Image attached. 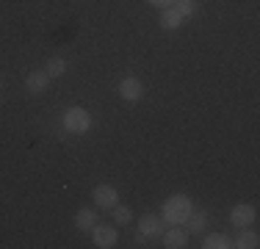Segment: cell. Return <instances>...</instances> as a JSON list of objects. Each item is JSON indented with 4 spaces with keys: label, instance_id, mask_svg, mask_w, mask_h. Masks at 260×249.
Masks as SVG:
<instances>
[{
    "label": "cell",
    "instance_id": "cell-1",
    "mask_svg": "<svg viewBox=\"0 0 260 249\" xmlns=\"http://www.w3.org/2000/svg\"><path fill=\"white\" fill-rule=\"evenodd\" d=\"M191 213V199L185 194H175L164 202V222L169 224H183Z\"/></svg>",
    "mask_w": 260,
    "mask_h": 249
},
{
    "label": "cell",
    "instance_id": "cell-2",
    "mask_svg": "<svg viewBox=\"0 0 260 249\" xmlns=\"http://www.w3.org/2000/svg\"><path fill=\"white\" fill-rule=\"evenodd\" d=\"M64 128L70 130V133H86V130L91 128V116L86 108H67L64 114Z\"/></svg>",
    "mask_w": 260,
    "mask_h": 249
},
{
    "label": "cell",
    "instance_id": "cell-3",
    "mask_svg": "<svg viewBox=\"0 0 260 249\" xmlns=\"http://www.w3.org/2000/svg\"><path fill=\"white\" fill-rule=\"evenodd\" d=\"M91 238H94V246L111 249L119 241V233H116V227H111V224H94V227H91Z\"/></svg>",
    "mask_w": 260,
    "mask_h": 249
},
{
    "label": "cell",
    "instance_id": "cell-4",
    "mask_svg": "<svg viewBox=\"0 0 260 249\" xmlns=\"http://www.w3.org/2000/svg\"><path fill=\"white\" fill-rule=\"evenodd\" d=\"M164 216H155V213H147L139 219V233L144 238H155V235H164Z\"/></svg>",
    "mask_w": 260,
    "mask_h": 249
},
{
    "label": "cell",
    "instance_id": "cell-5",
    "mask_svg": "<svg viewBox=\"0 0 260 249\" xmlns=\"http://www.w3.org/2000/svg\"><path fill=\"white\" fill-rule=\"evenodd\" d=\"M164 246L166 249H183V246H188V230H183L180 224H172L169 230H164Z\"/></svg>",
    "mask_w": 260,
    "mask_h": 249
},
{
    "label": "cell",
    "instance_id": "cell-6",
    "mask_svg": "<svg viewBox=\"0 0 260 249\" xmlns=\"http://www.w3.org/2000/svg\"><path fill=\"white\" fill-rule=\"evenodd\" d=\"M91 199H94V205H97V208L111 210V208L116 205V199H119V194H116V189H114V185H97V189H94V194H91Z\"/></svg>",
    "mask_w": 260,
    "mask_h": 249
},
{
    "label": "cell",
    "instance_id": "cell-7",
    "mask_svg": "<svg viewBox=\"0 0 260 249\" xmlns=\"http://www.w3.org/2000/svg\"><path fill=\"white\" fill-rule=\"evenodd\" d=\"M119 95H122V100H127V103H139V100L144 97V86H141L139 78H125L119 83Z\"/></svg>",
    "mask_w": 260,
    "mask_h": 249
},
{
    "label": "cell",
    "instance_id": "cell-8",
    "mask_svg": "<svg viewBox=\"0 0 260 249\" xmlns=\"http://www.w3.org/2000/svg\"><path fill=\"white\" fill-rule=\"evenodd\" d=\"M230 222L235 224V227H249V224L255 222V208L246 205V202L235 205V208L230 210Z\"/></svg>",
    "mask_w": 260,
    "mask_h": 249
},
{
    "label": "cell",
    "instance_id": "cell-9",
    "mask_svg": "<svg viewBox=\"0 0 260 249\" xmlns=\"http://www.w3.org/2000/svg\"><path fill=\"white\" fill-rule=\"evenodd\" d=\"M47 83H50V75H47L45 70H34L25 78V89L30 91V95H42V91L47 89Z\"/></svg>",
    "mask_w": 260,
    "mask_h": 249
},
{
    "label": "cell",
    "instance_id": "cell-10",
    "mask_svg": "<svg viewBox=\"0 0 260 249\" xmlns=\"http://www.w3.org/2000/svg\"><path fill=\"white\" fill-rule=\"evenodd\" d=\"M183 25V17L177 14L175 6H169V9H164V14H160V28L164 30H177Z\"/></svg>",
    "mask_w": 260,
    "mask_h": 249
},
{
    "label": "cell",
    "instance_id": "cell-11",
    "mask_svg": "<svg viewBox=\"0 0 260 249\" xmlns=\"http://www.w3.org/2000/svg\"><path fill=\"white\" fill-rule=\"evenodd\" d=\"M94 224H97V213H94L91 208H80V210H78V216H75V227H78V230L89 233Z\"/></svg>",
    "mask_w": 260,
    "mask_h": 249
},
{
    "label": "cell",
    "instance_id": "cell-12",
    "mask_svg": "<svg viewBox=\"0 0 260 249\" xmlns=\"http://www.w3.org/2000/svg\"><path fill=\"white\" fill-rule=\"evenodd\" d=\"M233 246H238V249H257L260 246V235L252 233V230H246V233H241L238 238L233 241Z\"/></svg>",
    "mask_w": 260,
    "mask_h": 249
},
{
    "label": "cell",
    "instance_id": "cell-13",
    "mask_svg": "<svg viewBox=\"0 0 260 249\" xmlns=\"http://www.w3.org/2000/svg\"><path fill=\"white\" fill-rule=\"evenodd\" d=\"M185 222H188V230H191V233H202V230H205V224H208V213H205V210H197V213L191 210Z\"/></svg>",
    "mask_w": 260,
    "mask_h": 249
},
{
    "label": "cell",
    "instance_id": "cell-14",
    "mask_svg": "<svg viewBox=\"0 0 260 249\" xmlns=\"http://www.w3.org/2000/svg\"><path fill=\"white\" fill-rule=\"evenodd\" d=\"M202 246H205V249H227V246H233V241L227 238L224 233H210Z\"/></svg>",
    "mask_w": 260,
    "mask_h": 249
},
{
    "label": "cell",
    "instance_id": "cell-15",
    "mask_svg": "<svg viewBox=\"0 0 260 249\" xmlns=\"http://www.w3.org/2000/svg\"><path fill=\"white\" fill-rule=\"evenodd\" d=\"M45 72L50 75V78H61V75L67 72V61L64 58H50L45 64Z\"/></svg>",
    "mask_w": 260,
    "mask_h": 249
},
{
    "label": "cell",
    "instance_id": "cell-16",
    "mask_svg": "<svg viewBox=\"0 0 260 249\" xmlns=\"http://www.w3.org/2000/svg\"><path fill=\"white\" fill-rule=\"evenodd\" d=\"M175 9L183 20L185 17H194L197 14V0H175Z\"/></svg>",
    "mask_w": 260,
    "mask_h": 249
},
{
    "label": "cell",
    "instance_id": "cell-17",
    "mask_svg": "<svg viewBox=\"0 0 260 249\" xmlns=\"http://www.w3.org/2000/svg\"><path fill=\"white\" fill-rule=\"evenodd\" d=\"M111 210H114V222H116V224H127L130 219H133V213H130V208H125V205H119V202H116Z\"/></svg>",
    "mask_w": 260,
    "mask_h": 249
},
{
    "label": "cell",
    "instance_id": "cell-18",
    "mask_svg": "<svg viewBox=\"0 0 260 249\" xmlns=\"http://www.w3.org/2000/svg\"><path fill=\"white\" fill-rule=\"evenodd\" d=\"M150 6H155V9H169V6H175V0H150Z\"/></svg>",
    "mask_w": 260,
    "mask_h": 249
}]
</instances>
